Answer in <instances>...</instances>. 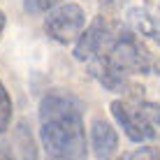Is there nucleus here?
<instances>
[{
	"instance_id": "obj_1",
	"label": "nucleus",
	"mask_w": 160,
	"mask_h": 160,
	"mask_svg": "<svg viewBox=\"0 0 160 160\" xmlns=\"http://www.w3.org/2000/svg\"><path fill=\"white\" fill-rule=\"evenodd\" d=\"M40 137L49 156L86 160V125L81 107L70 93L53 91L40 104Z\"/></svg>"
},
{
	"instance_id": "obj_2",
	"label": "nucleus",
	"mask_w": 160,
	"mask_h": 160,
	"mask_svg": "<svg viewBox=\"0 0 160 160\" xmlns=\"http://www.w3.org/2000/svg\"><path fill=\"white\" fill-rule=\"evenodd\" d=\"M84 28H86V12L77 2L56 5L53 9L47 12V19H44L47 35L58 44L77 42V37L84 32Z\"/></svg>"
},
{
	"instance_id": "obj_3",
	"label": "nucleus",
	"mask_w": 160,
	"mask_h": 160,
	"mask_svg": "<svg viewBox=\"0 0 160 160\" xmlns=\"http://www.w3.org/2000/svg\"><path fill=\"white\" fill-rule=\"evenodd\" d=\"M116 40V23H109L104 16H95L91 26L77 37L74 42V58L81 63L104 56Z\"/></svg>"
},
{
	"instance_id": "obj_4",
	"label": "nucleus",
	"mask_w": 160,
	"mask_h": 160,
	"mask_svg": "<svg viewBox=\"0 0 160 160\" xmlns=\"http://www.w3.org/2000/svg\"><path fill=\"white\" fill-rule=\"evenodd\" d=\"M114 121L123 128V132L128 135L130 142L135 144H144V142L156 139V128L146 121V116L142 114L137 102H125V100H114L109 104Z\"/></svg>"
},
{
	"instance_id": "obj_5",
	"label": "nucleus",
	"mask_w": 160,
	"mask_h": 160,
	"mask_svg": "<svg viewBox=\"0 0 160 160\" xmlns=\"http://www.w3.org/2000/svg\"><path fill=\"white\" fill-rule=\"evenodd\" d=\"M88 72H91V77H93V79H95L102 88H107V91H112V93L132 91V95H139L137 91H144V88L130 84V79H128L130 74L123 72V70H118L107 56H98V58L88 60Z\"/></svg>"
},
{
	"instance_id": "obj_6",
	"label": "nucleus",
	"mask_w": 160,
	"mask_h": 160,
	"mask_svg": "<svg viewBox=\"0 0 160 160\" xmlns=\"http://www.w3.org/2000/svg\"><path fill=\"white\" fill-rule=\"evenodd\" d=\"M91 151L95 160H114L118 153V132L109 121L95 118L91 123Z\"/></svg>"
},
{
	"instance_id": "obj_7",
	"label": "nucleus",
	"mask_w": 160,
	"mask_h": 160,
	"mask_svg": "<svg viewBox=\"0 0 160 160\" xmlns=\"http://www.w3.org/2000/svg\"><path fill=\"white\" fill-rule=\"evenodd\" d=\"M128 26L137 35H144L148 40H153L156 44H160V19L153 16L148 9L144 7H130L128 9Z\"/></svg>"
},
{
	"instance_id": "obj_8",
	"label": "nucleus",
	"mask_w": 160,
	"mask_h": 160,
	"mask_svg": "<svg viewBox=\"0 0 160 160\" xmlns=\"http://www.w3.org/2000/svg\"><path fill=\"white\" fill-rule=\"evenodd\" d=\"M14 144H16V153H19V160H37V151H35V142H32V135L28 130V125L21 123L14 132Z\"/></svg>"
},
{
	"instance_id": "obj_9",
	"label": "nucleus",
	"mask_w": 160,
	"mask_h": 160,
	"mask_svg": "<svg viewBox=\"0 0 160 160\" xmlns=\"http://www.w3.org/2000/svg\"><path fill=\"white\" fill-rule=\"evenodd\" d=\"M9 123H12V100H9L7 88H5L2 81H0V135L7 132Z\"/></svg>"
},
{
	"instance_id": "obj_10",
	"label": "nucleus",
	"mask_w": 160,
	"mask_h": 160,
	"mask_svg": "<svg viewBox=\"0 0 160 160\" xmlns=\"http://www.w3.org/2000/svg\"><path fill=\"white\" fill-rule=\"evenodd\" d=\"M137 104H139L142 114L146 116V121L158 130L160 128V104L158 102H146V100H142V102H137Z\"/></svg>"
},
{
	"instance_id": "obj_11",
	"label": "nucleus",
	"mask_w": 160,
	"mask_h": 160,
	"mask_svg": "<svg viewBox=\"0 0 160 160\" xmlns=\"http://www.w3.org/2000/svg\"><path fill=\"white\" fill-rule=\"evenodd\" d=\"M56 2L58 0H23V7L30 14H47L49 9L56 7Z\"/></svg>"
},
{
	"instance_id": "obj_12",
	"label": "nucleus",
	"mask_w": 160,
	"mask_h": 160,
	"mask_svg": "<svg viewBox=\"0 0 160 160\" xmlns=\"http://www.w3.org/2000/svg\"><path fill=\"white\" fill-rule=\"evenodd\" d=\"M128 160H158V153H156V148H151V146H142L139 151L128 153Z\"/></svg>"
},
{
	"instance_id": "obj_13",
	"label": "nucleus",
	"mask_w": 160,
	"mask_h": 160,
	"mask_svg": "<svg viewBox=\"0 0 160 160\" xmlns=\"http://www.w3.org/2000/svg\"><path fill=\"white\" fill-rule=\"evenodd\" d=\"M5 23H7V16H5V12L0 9V35H2V30H5Z\"/></svg>"
},
{
	"instance_id": "obj_14",
	"label": "nucleus",
	"mask_w": 160,
	"mask_h": 160,
	"mask_svg": "<svg viewBox=\"0 0 160 160\" xmlns=\"http://www.w3.org/2000/svg\"><path fill=\"white\" fill-rule=\"evenodd\" d=\"M0 160H12V156H9V153H5V151H0Z\"/></svg>"
},
{
	"instance_id": "obj_15",
	"label": "nucleus",
	"mask_w": 160,
	"mask_h": 160,
	"mask_svg": "<svg viewBox=\"0 0 160 160\" xmlns=\"http://www.w3.org/2000/svg\"><path fill=\"white\" fill-rule=\"evenodd\" d=\"M116 160H128V153H123V156H121V158H116Z\"/></svg>"
},
{
	"instance_id": "obj_16",
	"label": "nucleus",
	"mask_w": 160,
	"mask_h": 160,
	"mask_svg": "<svg viewBox=\"0 0 160 160\" xmlns=\"http://www.w3.org/2000/svg\"><path fill=\"white\" fill-rule=\"evenodd\" d=\"M51 160H68V158H56V156H51Z\"/></svg>"
}]
</instances>
